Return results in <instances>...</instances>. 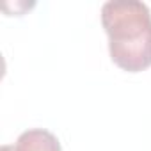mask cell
Masks as SVG:
<instances>
[{
  "label": "cell",
  "instance_id": "6da1fadb",
  "mask_svg": "<svg viewBox=\"0 0 151 151\" xmlns=\"http://www.w3.org/2000/svg\"><path fill=\"white\" fill-rule=\"evenodd\" d=\"M112 62L139 73L151 66V11L139 0H110L101 6Z\"/></svg>",
  "mask_w": 151,
  "mask_h": 151
},
{
  "label": "cell",
  "instance_id": "7a4b0ae2",
  "mask_svg": "<svg viewBox=\"0 0 151 151\" xmlns=\"http://www.w3.org/2000/svg\"><path fill=\"white\" fill-rule=\"evenodd\" d=\"M13 146L14 151H62L59 139L45 128H32L23 132Z\"/></svg>",
  "mask_w": 151,
  "mask_h": 151
},
{
  "label": "cell",
  "instance_id": "3957f363",
  "mask_svg": "<svg viewBox=\"0 0 151 151\" xmlns=\"http://www.w3.org/2000/svg\"><path fill=\"white\" fill-rule=\"evenodd\" d=\"M2 151H14V146L13 144H6V146H2Z\"/></svg>",
  "mask_w": 151,
  "mask_h": 151
}]
</instances>
